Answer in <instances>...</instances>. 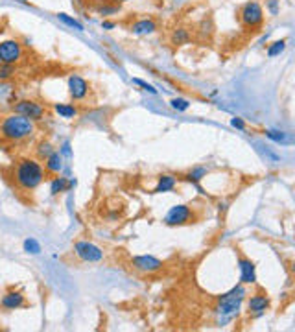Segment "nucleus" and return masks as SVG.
Here are the masks:
<instances>
[{
    "instance_id": "26",
    "label": "nucleus",
    "mask_w": 295,
    "mask_h": 332,
    "mask_svg": "<svg viewBox=\"0 0 295 332\" xmlns=\"http://www.w3.org/2000/svg\"><path fill=\"white\" fill-rule=\"evenodd\" d=\"M52 151H56V149H54V146H52L48 141L41 142V144L37 146V155H39V159H46Z\"/></svg>"
},
{
    "instance_id": "30",
    "label": "nucleus",
    "mask_w": 295,
    "mask_h": 332,
    "mask_svg": "<svg viewBox=\"0 0 295 332\" xmlns=\"http://www.w3.org/2000/svg\"><path fill=\"white\" fill-rule=\"evenodd\" d=\"M133 83H135V85H139V87H142V89H144V91H146V92H149V94H157V89H155L153 85L146 83L144 79L135 78V79H133Z\"/></svg>"
},
{
    "instance_id": "16",
    "label": "nucleus",
    "mask_w": 295,
    "mask_h": 332,
    "mask_svg": "<svg viewBox=\"0 0 295 332\" xmlns=\"http://www.w3.org/2000/svg\"><path fill=\"white\" fill-rule=\"evenodd\" d=\"M266 137L269 139V141L277 142V144H282V146H290V144L294 142L292 135L286 133V131H279V129H267Z\"/></svg>"
},
{
    "instance_id": "7",
    "label": "nucleus",
    "mask_w": 295,
    "mask_h": 332,
    "mask_svg": "<svg viewBox=\"0 0 295 332\" xmlns=\"http://www.w3.org/2000/svg\"><path fill=\"white\" fill-rule=\"evenodd\" d=\"M22 59V44L15 39L0 42V63L15 65Z\"/></svg>"
},
{
    "instance_id": "28",
    "label": "nucleus",
    "mask_w": 295,
    "mask_h": 332,
    "mask_svg": "<svg viewBox=\"0 0 295 332\" xmlns=\"http://www.w3.org/2000/svg\"><path fill=\"white\" fill-rule=\"evenodd\" d=\"M170 106L174 107L176 111H186V109L190 107V102L184 98H174L172 102H170Z\"/></svg>"
},
{
    "instance_id": "32",
    "label": "nucleus",
    "mask_w": 295,
    "mask_h": 332,
    "mask_svg": "<svg viewBox=\"0 0 295 332\" xmlns=\"http://www.w3.org/2000/svg\"><path fill=\"white\" fill-rule=\"evenodd\" d=\"M231 126L238 127V129H246V122L242 120V118H231Z\"/></svg>"
},
{
    "instance_id": "34",
    "label": "nucleus",
    "mask_w": 295,
    "mask_h": 332,
    "mask_svg": "<svg viewBox=\"0 0 295 332\" xmlns=\"http://www.w3.org/2000/svg\"><path fill=\"white\" fill-rule=\"evenodd\" d=\"M63 155H71V146H69V144L63 146Z\"/></svg>"
},
{
    "instance_id": "36",
    "label": "nucleus",
    "mask_w": 295,
    "mask_h": 332,
    "mask_svg": "<svg viewBox=\"0 0 295 332\" xmlns=\"http://www.w3.org/2000/svg\"><path fill=\"white\" fill-rule=\"evenodd\" d=\"M0 118H2V111H0Z\"/></svg>"
},
{
    "instance_id": "33",
    "label": "nucleus",
    "mask_w": 295,
    "mask_h": 332,
    "mask_svg": "<svg viewBox=\"0 0 295 332\" xmlns=\"http://www.w3.org/2000/svg\"><path fill=\"white\" fill-rule=\"evenodd\" d=\"M102 28H104V30L116 28V22H114V21H102Z\"/></svg>"
},
{
    "instance_id": "2",
    "label": "nucleus",
    "mask_w": 295,
    "mask_h": 332,
    "mask_svg": "<svg viewBox=\"0 0 295 332\" xmlns=\"http://www.w3.org/2000/svg\"><path fill=\"white\" fill-rule=\"evenodd\" d=\"M36 133V122L22 116L19 113H11L0 118V139L6 142H22L32 139Z\"/></svg>"
},
{
    "instance_id": "3",
    "label": "nucleus",
    "mask_w": 295,
    "mask_h": 332,
    "mask_svg": "<svg viewBox=\"0 0 295 332\" xmlns=\"http://www.w3.org/2000/svg\"><path fill=\"white\" fill-rule=\"evenodd\" d=\"M238 21L244 26V30L249 32H258L264 24V9L258 2L249 0L246 4H242L238 9Z\"/></svg>"
},
{
    "instance_id": "31",
    "label": "nucleus",
    "mask_w": 295,
    "mask_h": 332,
    "mask_svg": "<svg viewBox=\"0 0 295 332\" xmlns=\"http://www.w3.org/2000/svg\"><path fill=\"white\" fill-rule=\"evenodd\" d=\"M267 9L271 11V15L279 13V0H267Z\"/></svg>"
},
{
    "instance_id": "24",
    "label": "nucleus",
    "mask_w": 295,
    "mask_h": 332,
    "mask_svg": "<svg viewBox=\"0 0 295 332\" xmlns=\"http://www.w3.org/2000/svg\"><path fill=\"white\" fill-rule=\"evenodd\" d=\"M205 176H207V168L199 166V168H194L192 172H188V174H186V179L192 181V183H197V181H201Z\"/></svg>"
},
{
    "instance_id": "5",
    "label": "nucleus",
    "mask_w": 295,
    "mask_h": 332,
    "mask_svg": "<svg viewBox=\"0 0 295 332\" xmlns=\"http://www.w3.org/2000/svg\"><path fill=\"white\" fill-rule=\"evenodd\" d=\"M192 221H196V212H194V209H190L188 205L172 207L170 212L166 214V218H164V223L170 227L186 225V223H192Z\"/></svg>"
},
{
    "instance_id": "14",
    "label": "nucleus",
    "mask_w": 295,
    "mask_h": 332,
    "mask_svg": "<svg viewBox=\"0 0 295 332\" xmlns=\"http://www.w3.org/2000/svg\"><path fill=\"white\" fill-rule=\"evenodd\" d=\"M155 30H157V22L153 19H142V21L133 22L129 32L135 36H148V34H153Z\"/></svg>"
},
{
    "instance_id": "10",
    "label": "nucleus",
    "mask_w": 295,
    "mask_h": 332,
    "mask_svg": "<svg viewBox=\"0 0 295 332\" xmlns=\"http://www.w3.org/2000/svg\"><path fill=\"white\" fill-rule=\"evenodd\" d=\"M91 91V87L87 83V79H83L81 76L77 74H72L69 78V94L74 102H81V100L87 98V94Z\"/></svg>"
},
{
    "instance_id": "21",
    "label": "nucleus",
    "mask_w": 295,
    "mask_h": 332,
    "mask_svg": "<svg viewBox=\"0 0 295 332\" xmlns=\"http://www.w3.org/2000/svg\"><path fill=\"white\" fill-rule=\"evenodd\" d=\"M57 19L63 22V24H67V26H71V28L77 30V32H83V24L79 21H76V19H72L71 15L67 13H57Z\"/></svg>"
},
{
    "instance_id": "18",
    "label": "nucleus",
    "mask_w": 295,
    "mask_h": 332,
    "mask_svg": "<svg viewBox=\"0 0 295 332\" xmlns=\"http://www.w3.org/2000/svg\"><path fill=\"white\" fill-rule=\"evenodd\" d=\"M72 184H74V181H67L65 177H54L52 183H50V192H52L54 196H57V194H61V192L69 190Z\"/></svg>"
},
{
    "instance_id": "13",
    "label": "nucleus",
    "mask_w": 295,
    "mask_h": 332,
    "mask_svg": "<svg viewBox=\"0 0 295 332\" xmlns=\"http://www.w3.org/2000/svg\"><path fill=\"white\" fill-rule=\"evenodd\" d=\"M238 264H240V281L244 284H253L255 281H257L255 264L249 260V258L242 257V255H240V258H238Z\"/></svg>"
},
{
    "instance_id": "12",
    "label": "nucleus",
    "mask_w": 295,
    "mask_h": 332,
    "mask_svg": "<svg viewBox=\"0 0 295 332\" xmlns=\"http://www.w3.org/2000/svg\"><path fill=\"white\" fill-rule=\"evenodd\" d=\"M247 308H249V314H251V316L258 318V316H262V314L269 308V299H267L266 294L258 292V294L251 295L249 303H247Z\"/></svg>"
},
{
    "instance_id": "22",
    "label": "nucleus",
    "mask_w": 295,
    "mask_h": 332,
    "mask_svg": "<svg viewBox=\"0 0 295 332\" xmlns=\"http://www.w3.org/2000/svg\"><path fill=\"white\" fill-rule=\"evenodd\" d=\"M286 48V41L282 39V41H275L271 42L269 46H267V56L269 57H275V56H281L282 52Z\"/></svg>"
},
{
    "instance_id": "4",
    "label": "nucleus",
    "mask_w": 295,
    "mask_h": 332,
    "mask_svg": "<svg viewBox=\"0 0 295 332\" xmlns=\"http://www.w3.org/2000/svg\"><path fill=\"white\" fill-rule=\"evenodd\" d=\"M246 290L242 286H236L232 288L229 294L220 297V303H218V312L221 316H225V319H231L234 314H238L240 306H242V301L246 297Z\"/></svg>"
},
{
    "instance_id": "1",
    "label": "nucleus",
    "mask_w": 295,
    "mask_h": 332,
    "mask_svg": "<svg viewBox=\"0 0 295 332\" xmlns=\"http://www.w3.org/2000/svg\"><path fill=\"white\" fill-rule=\"evenodd\" d=\"M44 166L37 159L24 157L13 168V183L21 192H34L44 181Z\"/></svg>"
},
{
    "instance_id": "17",
    "label": "nucleus",
    "mask_w": 295,
    "mask_h": 332,
    "mask_svg": "<svg viewBox=\"0 0 295 332\" xmlns=\"http://www.w3.org/2000/svg\"><path fill=\"white\" fill-rule=\"evenodd\" d=\"M177 184V179L174 176H170V174H164V176L159 177V183L155 186V194H161V192H168V190H174Z\"/></svg>"
},
{
    "instance_id": "6",
    "label": "nucleus",
    "mask_w": 295,
    "mask_h": 332,
    "mask_svg": "<svg viewBox=\"0 0 295 332\" xmlns=\"http://www.w3.org/2000/svg\"><path fill=\"white\" fill-rule=\"evenodd\" d=\"M13 113H19L22 116H26L30 120H42L44 114H46V109L36 102V100H19L17 104H13Z\"/></svg>"
},
{
    "instance_id": "19",
    "label": "nucleus",
    "mask_w": 295,
    "mask_h": 332,
    "mask_svg": "<svg viewBox=\"0 0 295 332\" xmlns=\"http://www.w3.org/2000/svg\"><path fill=\"white\" fill-rule=\"evenodd\" d=\"M54 109H56V113L59 114V116H63V118H74L77 114V109L72 106V104H56Z\"/></svg>"
},
{
    "instance_id": "23",
    "label": "nucleus",
    "mask_w": 295,
    "mask_h": 332,
    "mask_svg": "<svg viewBox=\"0 0 295 332\" xmlns=\"http://www.w3.org/2000/svg\"><path fill=\"white\" fill-rule=\"evenodd\" d=\"M258 151L262 153V157L266 159L267 163H281V157L277 155L275 151H271V149L267 148V146H262V144H258Z\"/></svg>"
},
{
    "instance_id": "29",
    "label": "nucleus",
    "mask_w": 295,
    "mask_h": 332,
    "mask_svg": "<svg viewBox=\"0 0 295 332\" xmlns=\"http://www.w3.org/2000/svg\"><path fill=\"white\" fill-rule=\"evenodd\" d=\"M96 11H98L100 15H112V13H116L118 11V6H109V4H102V6L96 7Z\"/></svg>"
},
{
    "instance_id": "15",
    "label": "nucleus",
    "mask_w": 295,
    "mask_h": 332,
    "mask_svg": "<svg viewBox=\"0 0 295 332\" xmlns=\"http://www.w3.org/2000/svg\"><path fill=\"white\" fill-rule=\"evenodd\" d=\"M63 168V157L61 153H57V151H52L46 159H44V172L46 174H59Z\"/></svg>"
},
{
    "instance_id": "25",
    "label": "nucleus",
    "mask_w": 295,
    "mask_h": 332,
    "mask_svg": "<svg viewBox=\"0 0 295 332\" xmlns=\"http://www.w3.org/2000/svg\"><path fill=\"white\" fill-rule=\"evenodd\" d=\"M24 251L32 255L41 253V244H39L36 238H26V240H24Z\"/></svg>"
},
{
    "instance_id": "20",
    "label": "nucleus",
    "mask_w": 295,
    "mask_h": 332,
    "mask_svg": "<svg viewBox=\"0 0 295 332\" xmlns=\"http://www.w3.org/2000/svg\"><path fill=\"white\" fill-rule=\"evenodd\" d=\"M188 39H190V34H188V30H184V28L174 30V34H172V37H170L172 44H176V46L177 44H184Z\"/></svg>"
},
{
    "instance_id": "8",
    "label": "nucleus",
    "mask_w": 295,
    "mask_h": 332,
    "mask_svg": "<svg viewBox=\"0 0 295 332\" xmlns=\"http://www.w3.org/2000/svg\"><path fill=\"white\" fill-rule=\"evenodd\" d=\"M74 253L77 258H81L83 262H100L104 258V251L94 246L91 242H76L74 244Z\"/></svg>"
},
{
    "instance_id": "9",
    "label": "nucleus",
    "mask_w": 295,
    "mask_h": 332,
    "mask_svg": "<svg viewBox=\"0 0 295 332\" xmlns=\"http://www.w3.org/2000/svg\"><path fill=\"white\" fill-rule=\"evenodd\" d=\"M131 266H133L137 271H142V273H157L164 268L159 258H155L151 255H142V257H133L131 258Z\"/></svg>"
},
{
    "instance_id": "27",
    "label": "nucleus",
    "mask_w": 295,
    "mask_h": 332,
    "mask_svg": "<svg viewBox=\"0 0 295 332\" xmlns=\"http://www.w3.org/2000/svg\"><path fill=\"white\" fill-rule=\"evenodd\" d=\"M15 74V65L0 63V79H9Z\"/></svg>"
},
{
    "instance_id": "35",
    "label": "nucleus",
    "mask_w": 295,
    "mask_h": 332,
    "mask_svg": "<svg viewBox=\"0 0 295 332\" xmlns=\"http://www.w3.org/2000/svg\"><path fill=\"white\" fill-rule=\"evenodd\" d=\"M19 2H28V0H19Z\"/></svg>"
},
{
    "instance_id": "11",
    "label": "nucleus",
    "mask_w": 295,
    "mask_h": 332,
    "mask_svg": "<svg viewBox=\"0 0 295 332\" xmlns=\"http://www.w3.org/2000/svg\"><path fill=\"white\" fill-rule=\"evenodd\" d=\"M0 306L6 308V310H17V308L26 306V299H24V295H22V292L9 290L2 295V299H0Z\"/></svg>"
}]
</instances>
